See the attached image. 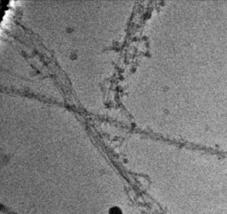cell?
Returning <instances> with one entry per match:
<instances>
[{
	"label": "cell",
	"mask_w": 227,
	"mask_h": 214,
	"mask_svg": "<svg viewBox=\"0 0 227 214\" xmlns=\"http://www.w3.org/2000/svg\"><path fill=\"white\" fill-rule=\"evenodd\" d=\"M110 214H122L121 210L117 207L112 208L110 212Z\"/></svg>",
	"instance_id": "6da1fadb"
}]
</instances>
